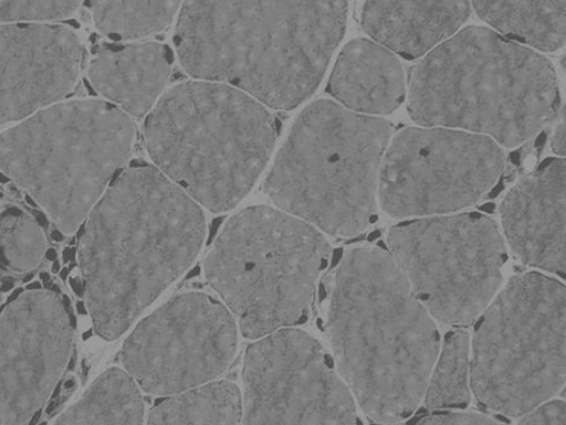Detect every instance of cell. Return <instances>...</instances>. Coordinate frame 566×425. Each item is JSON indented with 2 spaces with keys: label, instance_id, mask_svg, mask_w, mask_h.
Listing matches in <instances>:
<instances>
[{
  "label": "cell",
  "instance_id": "5b68a950",
  "mask_svg": "<svg viewBox=\"0 0 566 425\" xmlns=\"http://www.w3.org/2000/svg\"><path fill=\"white\" fill-rule=\"evenodd\" d=\"M279 126L266 106L242 91L208 81L176 85L145 125L158 169L202 208H235L262 174Z\"/></svg>",
  "mask_w": 566,
  "mask_h": 425
},
{
  "label": "cell",
  "instance_id": "484cf974",
  "mask_svg": "<svg viewBox=\"0 0 566 425\" xmlns=\"http://www.w3.org/2000/svg\"><path fill=\"white\" fill-rule=\"evenodd\" d=\"M83 0H0V22L28 23L65 20Z\"/></svg>",
  "mask_w": 566,
  "mask_h": 425
},
{
  "label": "cell",
  "instance_id": "8992f818",
  "mask_svg": "<svg viewBox=\"0 0 566 425\" xmlns=\"http://www.w3.org/2000/svg\"><path fill=\"white\" fill-rule=\"evenodd\" d=\"M392 131L387 119L317 100L290 132L265 193L275 206L319 232L358 236L377 217L378 176Z\"/></svg>",
  "mask_w": 566,
  "mask_h": 425
},
{
  "label": "cell",
  "instance_id": "f907efd6",
  "mask_svg": "<svg viewBox=\"0 0 566 425\" xmlns=\"http://www.w3.org/2000/svg\"><path fill=\"white\" fill-rule=\"evenodd\" d=\"M60 263L57 261L53 262L52 272L54 275H56L57 272H60Z\"/></svg>",
  "mask_w": 566,
  "mask_h": 425
},
{
  "label": "cell",
  "instance_id": "9c48e42d",
  "mask_svg": "<svg viewBox=\"0 0 566 425\" xmlns=\"http://www.w3.org/2000/svg\"><path fill=\"white\" fill-rule=\"evenodd\" d=\"M566 382V288L538 272L513 277L476 320L473 396L504 418L553 400Z\"/></svg>",
  "mask_w": 566,
  "mask_h": 425
},
{
  "label": "cell",
  "instance_id": "4316f807",
  "mask_svg": "<svg viewBox=\"0 0 566 425\" xmlns=\"http://www.w3.org/2000/svg\"><path fill=\"white\" fill-rule=\"evenodd\" d=\"M409 424L419 425H497L499 421L491 416L476 413H449L448 410H439L421 417L411 419Z\"/></svg>",
  "mask_w": 566,
  "mask_h": 425
},
{
  "label": "cell",
  "instance_id": "8fae6325",
  "mask_svg": "<svg viewBox=\"0 0 566 425\" xmlns=\"http://www.w3.org/2000/svg\"><path fill=\"white\" fill-rule=\"evenodd\" d=\"M504 167V150L488 136L406 128L391 138L381 160L378 202L395 219L452 214L484 199Z\"/></svg>",
  "mask_w": 566,
  "mask_h": 425
},
{
  "label": "cell",
  "instance_id": "816d5d0a",
  "mask_svg": "<svg viewBox=\"0 0 566 425\" xmlns=\"http://www.w3.org/2000/svg\"><path fill=\"white\" fill-rule=\"evenodd\" d=\"M0 199H3V193L2 192H0Z\"/></svg>",
  "mask_w": 566,
  "mask_h": 425
},
{
  "label": "cell",
  "instance_id": "ee69618b",
  "mask_svg": "<svg viewBox=\"0 0 566 425\" xmlns=\"http://www.w3.org/2000/svg\"><path fill=\"white\" fill-rule=\"evenodd\" d=\"M70 272H71L70 267H65L63 270H60L61 280L66 281L70 276Z\"/></svg>",
  "mask_w": 566,
  "mask_h": 425
},
{
  "label": "cell",
  "instance_id": "9a60e30c",
  "mask_svg": "<svg viewBox=\"0 0 566 425\" xmlns=\"http://www.w3.org/2000/svg\"><path fill=\"white\" fill-rule=\"evenodd\" d=\"M83 44L66 25L0 24V126L67 97L78 83Z\"/></svg>",
  "mask_w": 566,
  "mask_h": 425
},
{
  "label": "cell",
  "instance_id": "d6986e66",
  "mask_svg": "<svg viewBox=\"0 0 566 425\" xmlns=\"http://www.w3.org/2000/svg\"><path fill=\"white\" fill-rule=\"evenodd\" d=\"M327 91L350 111L389 115L406 99V75L395 53L376 41L359 39L349 42L336 61Z\"/></svg>",
  "mask_w": 566,
  "mask_h": 425
},
{
  "label": "cell",
  "instance_id": "4fadbf2b",
  "mask_svg": "<svg viewBox=\"0 0 566 425\" xmlns=\"http://www.w3.org/2000/svg\"><path fill=\"white\" fill-rule=\"evenodd\" d=\"M238 326L224 304L202 293L182 294L135 328L120 352L122 366L151 396L217 379L231 364Z\"/></svg>",
  "mask_w": 566,
  "mask_h": 425
},
{
  "label": "cell",
  "instance_id": "e575fe53",
  "mask_svg": "<svg viewBox=\"0 0 566 425\" xmlns=\"http://www.w3.org/2000/svg\"><path fill=\"white\" fill-rule=\"evenodd\" d=\"M24 293V288L23 287H19L17 288V290H14L11 296L8 298L7 300V304L4 306V308L8 306V304L12 302L13 300H17L22 294ZM4 310V309H3Z\"/></svg>",
  "mask_w": 566,
  "mask_h": 425
},
{
  "label": "cell",
  "instance_id": "bcb514c9",
  "mask_svg": "<svg viewBox=\"0 0 566 425\" xmlns=\"http://www.w3.org/2000/svg\"><path fill=\"white\" fill-rule=\"evenodd\" d=\"M41 415H42V408L39 410V412H36L34 414V416L32 417V419H30L29 424H38L40 418H41Z\"/></svg>",
  "mask_w": 566,
  "mask_h": 425
},
{
  "label": "cell",
  "instance_id": "7402d4cb",
  "mask_svg": "<svg viewBox=\"0 0 566 425\" xmlns=\"http://www.w3.org/2000/svg\"><path fill=\"white\" fill-rule=\"evenodd\" d=\"M241 421V391L226 381H212L163 397L148 416V424L156 425H234Z\"/></svg>",
  "mask_w": 566,
  "mask_h": 425
},
{
  "label": "cell",
  "instance_id": "83f0119b",
  "mask_svg": "<svg viewBox=\"0 0 566 425\" xmlns=\"http://www.w3.org/2000/svg\"><path fill=\"white\" fill-rule=\"evenodd\" d=\"M517 419L520 425H565L566 404L560 400H548Z\"/></svg>",
  "mask_w": 566,
  "mask_h": 425
},
{
  "label": "cell",
  "instance_id": "74e56055",
  "mask_svg": "<svg viewBox=\"0 0 566 425\" xmlns=\"http://www.w3.org/2000/svg\"><path fill=\"white\" fill-rule=\"evenodd\" d=\"M44 256H45V259H48L49 262L53 263V262L57 261V252L53 248L45 251Z\"/></svg>",
  "mask_w": 566,
  "mask_h": 425
},
{
  "label": "cell",
  "instance_id": "c3c4849f",
  "mask_svg": "<svg viewBox=\"0 0 566 425\" xmlns=\"http://www.w3.org/2000/svg\"><path fill=\"white\" fill-rule=\"evenodd\" d=\"M8 182H11L10 178L3 172L0 173V184H8Z\"/></svg>",
  "mask_w": 566,
  "mask_h": 425
},
{
  "label": "cell",
  "instance_id": "7bdbcfd3",
  "mask_svg": "<svg viewBox=\"0 0 566 425\" xmlns=\"http://www.w3.org/2000/svg\"><path fill=\"white\" fill-rule=\"evenodd\" d=\"M24 200L30 206H33L34 209L39 208V204L32 195L25 194Z\"/></svg>",
  "mask_w": 566,
  "mask_h": 425
},
{
  "label": "cell",
  "instance_id": "3957f363",
  "mask_svg": "<svg viewBox=\"0 0 566 425\" xmlns=\"http://www.w3.org/2000/svg\"><path fill=\"white\" fill-rule=\"evenodd\" d=\"M328 336L336 368L369 419L396 424L418 412L440 336L388 249L356 247L343 256Z\"/></svg>",
  "mask_w": 566,
  "mask_h": 425
},
{
  "label": "cell",
  "instance_id": "d4e9b609",
  "mask_svg": "<svg viewBox=\"0 0 566 425\" xmlns=\"http://www.w3.org/2000/svg\"><path fill=\"white\" fill-rule=\"evenodd\" d=\"M48 241L34 217L20 208L0 214V265L4 270L28 273L42 261Z\"/></svg>",
  "mask_w": 566,
  "mask_h": 425
},
{
  "label": "cell",
  "instance_id": "f6af8a7d",
  "mask_svg": "<svg viewBox=\"0 0 566 425\" xmlns=\"http://www.w3.org/2000/svg\"><path fill=\"white\" fill-rule=\"evenodd\" d=\"M35 276H36L35 272H32V270L28 272V275L24 277L23 283L28 284V283L32 281L35 278Z\"/></svg>",
  "mask_w": 566,
  "mask_h": 425
},
{
  "label": "cell",
  "instance_id": "5bb4252c",
  "mask_svg": "<svg viewBox=\"0 0 566 425\" xmlns=\"http://www.w3.org/2000/svg\"><path fill=\"white\" fill-rule=\"evenodd\" d=\"M74 328L63 298L23 293L0 316V425H24L48 402L67 369Z\"/></svg>",
  "mask_w": 566,
  "mask_h": 425
},
{
  "label": "cell",
  "instance_id": "4dcf8cb0",
  "mask_svg": "<svg viewBox=\"0 0 566 425\" xmlns=\"http://www.w3.org/2000/svg\"><path fill=\"white\" fill-rule=\"evenodd\" d=\"M70 285L76 296L84 298V285L81 278H70Z\"/></svg>",
  "mask_w": 566,
  "mask_h": 425
},
{
  "label": "cell",
  "instance_id": "277c9868",
  "mask_svg": "<svg viewBox=\"0 0 566 425\" xmlns=\"http://www.w3.org/2000/svg\"><path fill=\"white\" fill-rule=\"evenodd\" d=\"M408 110L422 127L480 134L515 148L558 115L557 74L527 45L469 26L427 53L412 71Z\"/></svg>",
  "mask_w": 566,
  "mask_h": 425
},
{
  "label": "cell",
  "instance_id": "52a82bcc",
  "mask_svg": "<svg viewBox=\"0 0 566 425\" xmlns=\"http://www.w3.org/2000/svg\"><path fill=\"white\" fill-rule=\"evenodd\" d=\"M134 141L132 117L108 100L53 104L0 135V171L72 235L125 169Z\"/></svg>",
  "mask_w": 566,
  "mask_h": 425
},
{
  "label": "cell",
  "instance_id": "836d02e7",
  "mask_svg": "<svg viewBox=\"0 0 566 425\" xmlns=\"http://www.w3.org/2000/svg\"><path fill=\"white\" fill-rule=\"evenodd\" d=\"M40 279H41V283H42V286H43L44 290H49L50 291V288L54 284L50 273L49 272H41L40 273Z\"/></svg>",
  "mask_w": 566,
  "mask_h": 425
},
{
  "label": "cell",
  "instance_id": "ffe728a7",
  "mask_svg": "<svg viewBox=\"0 0 566 425\" xmlns=\"http://www.w3.org/2000/svg\"><path fill=\"white\" fill-rule=\"evenodd\" d=\"M496 32L531 49L555 52L566 40V0H471Z\"/></svg>",
  "mask_w": 566,
  "mask_h": 425
},
{
  "label": "cell",
  "instance_id": "ba28073f",
  "mask_svg": "<svg viewBox=\"0 0 566 425\" xmlns=\"http://www.w3.org/2000/svg\"><path fill=\"white\" fill-rule=\"evenodd\" d=\"M332 248L323 232L289 212L253 206L229 220L210 249V286L256 340L307 321Z\"/></svg>",
  "mask_w": 566,
  "mask_h": 425
},
{
  "label": "cell",
  "instance_id": "44dd1931",
  "mask_svg": "<svg viewBox=\"0 0 566 425\" xmlns=\"http://www.w3.org/2000/svg\"><path fill=\"white\" fill-rule=\"evenodd\" d=\"M144 421L145 403L139 384L126 370L113 368L98 376L54 425H139Z\"/></svg>",
  "mask_w": 566,
  "mask_h": 425
},
{
  "label": "cell",
  "instance_id": "6da1fadb",
  "mask_svg": "<svg viewBox=\"0 0 566 425\" xmlns=\"http://www.w3.org/2000/svg\"><path fill=\"white\" fill-rule=\"evenodd\" d=\"M203 208L155 164L134 161L102 194L80 238L94 330L114 341L191 266L206 236Z\"/></svg>",
  "mask_w": 566,
  "mask_h": 425
},
{
  "label": "cell",
  "instance_id": "7dc6e473",
  "mask_svg": "<svg viewBox=\"0 0 566 425\" xmlns=\"http://www.w3.org/2000/svg\"><path fill=\"white\" fill-rule=\"evenodd\" d=\"M75 384H76L75 383V379L71 378V379H69V381L65 382V386L64 387H65L66 391H70V390L75 387Z\"/></svg>",
  "mask_w": 566,
  "mask_h": 425
},
{
  "label": "cell",
  "instance_id": "e0dca14e",
  "mask_svg": "<svg viewBox=\"0 0 566 425\" xmlns=\"http://www.w3.org/2000/svg\"><path fill=\"white\" fill-rule=\"evenodd\" d=\"M471 0H366L365 33L396 55L416 60L463 26Z\"/></svg>",
  "mask_w": 566,
  "mask_h": 425
},
{
  "label": "cell",
  "instance_id": "7c38bea8",
  "mask_svg": "<svg viewBox=\"0 0 566 425\" xmlns=\"http://www.w3.org/2000/svg\"><path fill=\"white\" fill-rule=\"evenodd\" d=\"M242 381L243 424H360L354 394L324 347L301 329L256 339Z\"/></svg>",
  "mask_w": 566,
  "mask_h": 425
},
{
  "label": "cell",
  "instance_id": "ac0fdd59",
  "mask_svg": "<svg viewBox=\"0 0 566 425\" xmlns=\"http://www.w3.org/2000/svg\"><path fill=\"white\" fill-rule=\"evenodd\" d=\"M172 63L171 50L159 42L105 43L91 60L87 77L101 96L143 118L159 100Z\"/></svg>",
  "mask_w": 566,
  "mask_h": 425
},
{
  "label": "cell",
  "instance_id": "681fc988",
  "mask_svg": "<svg viewBox=\"0 0 566 425\" xmlns=\"http://www.w3.org/2000/svg\"><path fill=\"white\" fill-rule=\"evenodd\" d=\"M50 291L61 295V288L57 284H53L52 287L50 288Z\"/></svg>",
  "mask_w": 566,
  "mask_h": 425
},
{
  "label": "cell",
  "instance_id": "8d00e7d4",
  "mask_svg": "<svg viewBox=\"0 0 566 425\" xmlns=\"http://www.w3.org/2000/svg\"><path fill=\"white\" fill-rule=\"evenodd\" d=\"M76 251L75 247L73 248H66L63 253V262L65 265L70 264L72 262V254Z\"/></svg>",
  "mask_w": 566,
  "mask_h": 425
},
{
  "label": "cell",
  "instance_id": "cb8c5ba5",
  "mask_svg": "<svg viewBox=\"0 0 566 425\" xmlns=\"http://www.w3.org/2000/svg\"><path fill=\"white\" fill-rule=\"evenodd\" d=\"M470 352L471 337L467 329L447 333L424 391L422 403L428 410L439 412L470 405Z\"/></svg>",
  "mask_w": 566,
  "mask_h": 425
},
{
  "label": "cell",
  "instance_id": "603a6c76",
  "mask_svg": "<svg viewBox=\"0 0 566 425\" xmlns=\"http://www.w3.org/2000/svg\"><path fill=\"white\" fill-rule=\"evenodd\" d=\"M181 0H88L99 32L116 41L144 39L171 24Z\"/></svg>",
  "mask_w": 566,
  "mask_h": 425
},
{
  "label": "cell",
  "instance_id": "7a4b0ae2",
  "mask_svg": "<svg viewBox=\"0 0 566 425\" xmlns=\"http://www.w3.org/2000/svg\"><path fill=\"white\" fill-rule=\"evenodd\" d=\"M347 13L348 0H186L175 43L193 78L293 110L323 81Z\"/></svg>",
  "mask_w": 566,
  "mask_h": 425
},
{
  "label": "cell",
  "instance_id": "f35d334b",
  "mask_svg": "<svg viewBox=\"0 0 566 425\" xmlns=\"http://www.w3.org/2000/svg\"><path fill=\"white\" fill-rule=\"evenodd\" d=\"M51 238L54 242H63L65 240L64 234L61 233L59 230L52 232Z\"/></svg>",
  "mask_w": 566,
  "mask_h": 425
},
{
  "label": "cell",
  "instance_id": "d6a6232c",
  "mask_svg": "<svg viewBox=\"0 0 566 425\" xmlns=\"http://www.w3.org/2000/svg\"><path fill=\"white\" fill-rule=\"evenodd\" d=\"M14 283H17V280H14L13 278L4 277L2 279V285H0V293L7 294V293L12 291L13 287H14Z\"/></svg>",
  "mask_w": 566,
  "mask_h": 425
},
{
  "label": "cell",
  "instance_id": "30bf717a",
  "mask_svg": "<svg viewBox=\"0 0 566 425\" xmlns=\"http://www.w3.org/2000/svg\"><path fill=\"white\" fill-rule=\"evenodd\" d=\"M388 248L436 321L465 328L500 290L506 245L480 212L419 217L391 227Z\"/></svg>",
  "mask_w": 566,
  "mask_h": 425
},
{
  "label": "cell",
  "instance_id": "f1b7e54d",
  "mask_svg": "<svg viewBox=\"0 0 566 425\" xmlns=\"http://www.w3.org/2000/svg\"><path fill=\"white\" fill-rule=\"evenodd\" d=\"M562 119L555 130L554 139H553V150L555 155L559 158H565L566 149H565V109L563 110Z\"/></svg>",
  "mask_w": 566,
  "mask_h": 425
},
{
  "label": "cell",
  "instance_id": "ab89813d",
  "mask_svg": "<svg viewBox=\"0 0 566 425\" xmlns=\"http://www.w3.org/2000/svg\"><path fill=\"white\" fill-rule=\"evenodd\" d=\"M11 194L17 196V199H21V192L19 190V187L17 184H12L8 188Z\"/></svg>",
  "mask_w": 566,
  "mask_h": 425
},
{
  "label": "cell",
  "instance_id": "2e32d148",
  "mask_svg": "<svg viewBox=\"0 0 566 425\" xmlns=\"http://www.w3.org/2000/svg\"><path fill=\"white\" fill-rule=\"evenodd\" d=\"M504 235L518 261L566 277V161L548 158L501 204Z\"/></svg>",
  "mask_w": 566,
  "mask_h": 425
},
{
  "label": "cell",
  "instance_id": "b9f144b4",
  "mask_svg": "<svg viewBox=\"0 0 566 425\" xmlns=\"http://www.w3.org/2000/svg\"><path fill=\"white\" fill-rule=\"evenodd\" d=\"M76 311H78L80 315L88 314L87 308L83 301L76 302Z\"/></svg>",
  "mask_w": 566,
  "mask_h": 425
},
{
  "label": "cell",
  "instance_id": "f546056e",
  "mask_svg": "<svg viewBox=\"0 0 566 425\" xmlns=\"http://www.w3.org/2000/svg\"><path fill=\"white\" fill-rule=\"evenodd\" d=\"M32 214H33L35 221L42 227V230H49L50 221H49V217L45 216L43 211L34 209V210H32Z\"/></svg>",
  "mask_w": 566,
  "mask_h": 425
},
{
  "label": "cell",
  "instance_id": "60d3db41",
  "mask_svg": "<svg viewBox=\"0 0 566 425\" xmlns=\"http://www.w3.org/2000/svg\"><path fill=\"white\" fill-rule=\"evenodd\" d=\"M75 363H76V355H75V352L72 353L70 360H69V364H67V369L66 371L71 372L74 370L75 368Z\"/></svg>",
  "mask_w": 566,
  "mask_h": 425
},
{
  "label": "cell",
  "instance_id": "1f68e13d",
  "mask_svg": "<svg viewBox=\"0 0 566 425\" xmlns=\"http://www.w3.org/2000/svg\"><path fill=\"white\" fill-rule=\"evenodd\" d=\"M61 298H63L65 309L70 317V322H71L72 327L75 329L76 328V318L74 316V312H73V309L71 306V299L67 295H63V297H61Z\"/></svg>",
  "mask_w": 566,
  "mask_h": 425
},
{
  "label": "cell",
  "instance_id": "d590c367",
  "mask_svg": "<svg viewBox=\"0 0 566 425\" xmlns=\"http://www.w3.org/2000/svg\"><path fill=\"white\" fill-rule=\"evenodd\" d=\"M42 288H43V286H42L41 281L28 283V285L25 286L27 291L42 290Z\"/></svg>",
  "mask_w": 566,
  "mask_h": 425
}]
</instances>
